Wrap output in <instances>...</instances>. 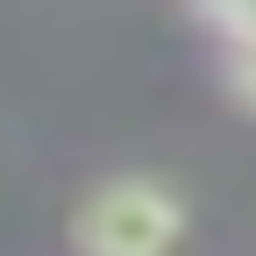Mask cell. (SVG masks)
Masks as SVG:
<instances>
[{
  "label": "cell",
  "mask_w": 256,
  "mask_h": 256,
  "mask_svg": "<svg viewBox=\"0 0 256 256\" xmlns=\"http://www.w3.org/2000/svg\"><path fill=\"white\" fill-rule=\"evenodd\" d=\"M200 22L220 43V72L242 100L256 107V8H200Z\"/></svg>",
  "instance_id": "2"
},
{
  "label": "cell",
  "mask_w": 256,
  "mask_h": 256,
  "mask_svg": "<svg viewBox=\"0 0 256 256\" xmlns=\"http://www.w3.org/2000/svg\"><path fill=\"white\" fill-rule=\"evenodd\" d=\"M185 242V200L156 171H114L78 192L72 249L78 256H171Z\"/></svg>",
  "instance_id": "1"
}]
</instances>
